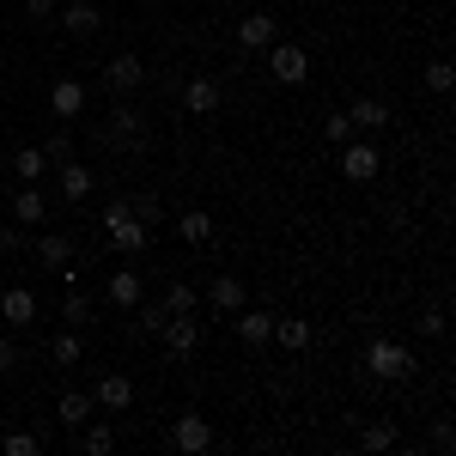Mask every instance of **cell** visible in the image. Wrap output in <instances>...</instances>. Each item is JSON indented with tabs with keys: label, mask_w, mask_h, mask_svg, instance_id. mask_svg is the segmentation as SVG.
Masks as SVG:
<instances>
[{
	"label": "cell",
	"mask_w": 456,
	"mask_h": 456,
	"mask_svg": "<svg viewBox=\"0 0 456 456\" xmlns=\"http://www.w3.org/2000/svg\"><path fill=\"white\" fill-rule=\"evenodd\" d=\"M274 341H281L286 353H305L311 347V322H305V316H281V322H274Z\"/></svg>",
	"instance_id": "23"
},
{
	"label": "cell",
	"mask_w": 456,
	"mask_h": 456,
	"mask_svg": "<svg viewBox=\"0 0 456 456\" xmlns=\"http://www.w3.org/2000/svg\"><path fill=\"white\" fill-rule=\"evenodd\" d=\"M43 152H49V165H68V159H73V146H68V134H55V141L43 146Z\"/></svg>",
	"instance_id": "36"
},
{
	"label": "cell",
	"mask_w": 456,
	"mask_h": 456,
	"mask_svg": "<svg viewBox=\"0 0 456 456\" xmlns=\"http://www.w3.org/2000/svg\"><path fill=\"white\" fill-rule=\"evenodd\" d=\"M104 238L122 249V256H141L146 238H152V225H146V219L128 208V201H110V208H104Z\"/></svg>",
	"instance_id": "2"
},
{
	"label": "cell",
	"mask_w": 456,
	"mask_h": 456,
	"mask_svg": "<svg viewBox=\"0 0 456 456\" xmlns=\"http://www.w3.org/2000/svg\"><path fill=\"white\" fill-rule=\"evenodd\" d=\"M0 451H6V456H43V438H37V432H6Z\"/></svg>",
	"instance_id": "31"
},
{
	"label": "cell",
	"mask_w": 456,
	"mask_h": 456,
	"mask_svg": "<svg viewBox=\"0 0 456 456\" xmlns=\"http://www.w3.org/2000/svg\"><path fill=\"white\" fill-rule=\"evenodd\" d=\"M244 305H249V292H244V281H238V274H219V281L208 286V311H219V316L232 311V316H238Z\"/></svg>",
	"instance_id": "11"
},
{
	"label": "cell",
	"mask_w": 456,
	"mask_h": 456,
	"mask_svg": "<svg viewBox=\"0 0 456 456\" xmlns=\"http://www.w3.org/2000/svg\"><path fill=\"white\" fill-rule=\"evenodd\" d=\"M451 86H456V68H451V61H432V68H426V92H438V98H444Z\"/></svg>",
	"instance_id": "33"
},
{
	"label": "cell",
	"mask_w": 456,
	"mask_h": 456,
	"mask_svg": "<svg viewBox=\"0 0 456 456\" xmlns=\"http://www.w3.org/2000/svg\"><path fill=\"white\" fill-rule=\"evenodd\" d=\"M183 110H189V116H213V110H219V86H213V79H189V86H183Z\"/></svg>",
	"instance_id": "20"
},
{
	"label": "cell",
	"mask_w": 456,
	"mask_h": 456,
	"mask_svg": "<svg viewBox=\"0 0 456 456\" xmlns=\"http://www.w3.org/2000/svg\"><path fill=\"white\" fill-rule=\"evenodd\" d=\"M420 335H444V311H426L420 316Z\"/></svg>",
	"instance_id": "38"
},
{
	"label": "cell",
	"mask_w": 456,
	"mask_h": 456,
	"mask_svg": "<svg viewBox=\"0 0 456 456\" xmlns=\"http://www.w3.org/2000/svg\"><path fill=\"white\" fill-rule=\"evenodd\" d=\"M12 225H25V232H37V225H43V219H49V201H43V195H37V183H25V189H19V195H12Z\"/></svg>",
	"instance_id": "12"
},
{
	"label": "cell",
	"mask_w": 456,
	"mask_h": 456,
	"mask_svg": "<svg viewBox=\"0 0 456 456\" xmlns=\"http://www.w3.org/2000/svg\"><path fill=\"white\" fill-rule=\"evenodd\" d=\"M37 292L31 286H6V292H0V322H6V329H31L37 322Z\"/></svg>",
	"instance_id": "5"
},
{
	"label": "cell",
	"mask_w": 456,
	"mask_h": 456,
	"mask_svg": "<svg viewBox=\"0 0 456 456\" xmlns=\"http://www.w3.org/2000/svg\"><path fill=\"white\" fill-rule=\"evenodd\" d=\"M322 141H329V146H347L353 141V116H322Z\"/></svg>",
	"instance_id": "32"
},
{
	"label": "cell",
	"mask_w": 456,
	"mask_h": 456,
	"mask_svg": "<svg viewBox=\"0 0 456 456\" xmlns=\"http://www.w3.org/2000/svg\"><path fill=\"white\" fill-rule=\"evenodd\" d=\"M110 141H141V116H134L128 104L110 110Z\"/></svg>",
	"instance_id": "28"
},
{
	"label": "cell",
	"mask_w": 456,
	"mask_h": 456,
	"mask_svg": "<svg viewBox=\"0 0 456 456\" xmlns=\"http://www.w3.org/2000/svg\"><path fill=\"white\" fill-rule=\"evenodd\" d=\"M37 262L68 268V262H73V238H68V232H43V238H37Z\"/></svg>",
	"instance_id": "21"
},
{
	"label": "cell",
	"mask_w": 456,
	"mask_h": 456,
	"mask_svg": "<svg viewBox=\"0 0 456 456\" xmlns=\"http://www.w3.org/2000/svg\"><path fill=\"white\" fill-rule=\"evenodd\" d=\"M61 316H68V329H86V322H92V298H86V286H79V281L68 286V298H61Z\"/></svg>",
	"instance_id": "25"
},
{
	"label": "cell",
	"mask_w": 456,
	"mask_h": 456,
	"mask_svg": "<svg viewBox=\"0 0 456 456\" xmlns=\"http://www.w3.org/2000/svg\"><path fill=\"white\" fill-rule=\"evenodd\" d=\"M12 171H19V183H37V176L49 171V152L43 146H19L12 152Z\"/></svg>",
	"instance_id": "24"
},
{
	"label": "cell",
	"mask_w": 456,
	"mask_h": 456,
	"mask_svg": "<svg viewBox=\"0 0 456 456\" xmlns=\"http://www.w3.org/2000/svg\"><path fill=\"white\" fill-rule=\"evenodd\" d=\"M141 298H146V286H141L134 268H116V274H110V305H116V311H134Z\"/></svg>",
	"instance_id": "18"
},
{
	"label": "cell",
	"mask_w": 456,
	"mask_h": 456,
	"mask_svg": "<svg viewBox=\"0 0 456 456\" xmlns=\"http://www.w3.org/2000/svg\"><path fill=\"white\" fill-rule=\"evenodd\" d=\"M238 43L244 49H268L274 43V12H244L238 19Z\"/></svg>",
	"instance_id": "19"
},
{
	"label": "cell",
	"mask_w": 456,
	"mask_h": 456,
	"mask_svg": "<svg viewBox=\"0 0 456 456\" xmlns=\"http://www.w3.org/2000/svg\"><path fill=\"white\" fill-rule=\"evenodd\" d=\"M165 311H171V316H195V311H201V292H195V286H183V281H176L171 292H165Z\"/></svg>",
	"instance_id": "29"
},
{
	"label": "cell",
	"mask_w": 456,
	"mask_h": 456,
	"mask_svg": "<svg viewBox=\"0 0 456 456\" xmlns=\"http://www.w3.org/2000/svg\"><path fill=\"white\" fill-rule=\"evenodd\" d=\"M92 414H98V402H92V395H86V389H68V395H61V402H55V420L68 426V432H79V426L92 420Z\"/></svg>",
	"instance_id": "16"
},
{
	"label": "cell",
	"mask_w": 456,
	"mask_h": 456,
	"mask_svg": "<svg viewBox=\"0 0 456 456\" xmlns=\"http://www.w3.org/2000/svg\"><path fill=\"white\" fill-rule=\"evenodd\" d=\"M55 171H61V201H68V208H79V201H92V189H98V176L86 171V165H55Z\"/></svg>",
	"instance_id": "13"
},
{
	"label": "cell",
	"mask_w": 456,
	"mask_h": 456,
	"mask_svg": "<svg viewBox=\"0 0 456 456\" xmlns=\"http://www.w3.org/2000/svg\"><path fill=\"white\" fill-rule=\"evenodd\" d=\"M359 444H365V451H371V456L395 451V426H389V420H371V426H365V432H359Z\"/></svg>",
	"instance_id": "30"
},
{
	"label": "cell",
	"mask_w": 456,
	"mask_h": 456,
	"mask_svg": "<svg viewBox=\"0 0 456 456\" xmlns=\"http://www.w3.org/2000/svg\"><path fill=\"white\" fill-rule=\"evenodd\" d=\"M171 444L183 456H201V451H213V426L201 420V414H183V420L171 426Z\"/></svg>",
	"instance_id": "8"
},
{
	"label": "cell",
	"mask_w": 456,
	"mask_h": 456,
	"mask_svg": "<svg viewBox=\"0 0 456 456\" xmlns=\"http://www.w3.org/2000/svg\"><path fill=\"white\" fill-rule=\"evenodd\" d=\"M134 213H141L146 225H159V219H165V213H159V201H152V195H141V201H134Z\"/></svg>",
	"instance_id": "37"
},
{
	"label": "cell",
	"mask_w": 456,
	"mask_h": 456,
	"mask_svg": "<svg viewBox=\"0 0 456 456\" xmlns=\"http://www.w3.org/2000/svg\"><path fill=\"white\" fill-rule=\"evenodd\" d=\"M25 238H31L25 225H0V256H12V249H25Z\"/></svg>",
	"instance_id": "34"
},
{
	"label": "cell",
	"mask_w": 456,
	"mask_h": 456,
	"mask_svg": "<svg viewBox=\"0 0 456 456\" xmlns=\"http://www.w3.org/2000/svg\"><path fill=\"white\" fill-rule=\"evenodd\" d=\"M159 341L171 347V359H189V353L201 347V329H195V316H165L159 322Z\"/></svg>",
	"instance_id": "6"
},
{
	"label": "cell",
	"mask_w": 456,
	"mask_h": 456,
	"mask_svg": "<svg viewBox=\"0 0 456 456\" xmlns=\"http://www.w3.org/2000/svg\"><path fill=\"white\" fill-rule=\"evenodd\" d=\"M25 12L31 19H55V0H25Z\"/></svg>",
	"instance_id": "39"
},
{
	"label": "cell",
	"mask_w": 456,
	"mask_h": 456,
	"mask_svg": "<svg viewBox=\"0 0 456 456\" xmlns=\"http://www.w3.org/2000/svg\"><path fill=\"white\" fill-rule=\"evenodd\" d=\"M268 73H274V86H305L311 79V55L298 43H268Z\"/></svg>",
	"instance_id": "3"
},
{
	"label": "cell",
	"mask_w": 456,
	"mask_h": 456,
	"mask_svg": "<svg viewBox=\"0 0 456 456\" xmlns=\"http://www.w3.org/2000/svg\"><path fill=\"white\" fill-rule=\"evenodd\" d=\"M347 116H353V134H384L389 128V104L384 98H359Z\"/></svg>",
	"instance_id": "15"
},
{
	"label": "cell",
	"mask_w": 456,
	"mask_h": 456,
	"mask_svg": "<svg viewBox=\"0 0 456 456\" xmlns=\"http://www.w3.org/2000/svg\"><path fill=\"white\" fill-rule=\"evenodd\" d=\"M73 444L86 456H110L116 451V432H110V426H86V432H73Z\"/></svg>",
	"instance_id": "26"
},
{
	"label": "cell",
	"mask_w": 456,
	"mask_h": 456,
	"mask_svg": "<svg viewBox=\"0 0 456 456\" xmlns=\"http://www.w3.org/2000/svg\"><path fill=\"white\" fill-rule=\"evenodd\" d=\"M19 365V341H0V371H12Z\"/></svg>",
	"instance_id": "40"
},
{
	"label": "cell",
	"mask_w": 456,
	"mask_h": 456,
	"mask_svg": "<svg viewBox=\"0 0 456 456\" xmlns=\"http://www.w3.org/2000/svg\"><path fill=\"white\" fill-rule=\"evenodd\" d=\"M378 171H384L378 141H347V146H341V176H347V183H371Z\"/></svg>",
	"instance_id": "4"
},
{
	"label": "cell",
	"mask_w": 456,
	"mask_h": 456,
	"mask_svg": "<svg viewBox=\"0 0 456 456\" xmlns=\"http://www.w3.org/2000/svg\"><path fill=\"white\" fill-rule=\"evenodd\" d=\"M98 25H104V12H98L92 0H68V6H61V31L68 37H92Z\"/></svg>",
	"instance_id": "14"
},
{
	"label": "cell",
	"mask_w": 456,
	"mask_h": 456,
	"mask_svg": "<svg viewBox=\"0 0 456 456\" xmlns=\"http://www.w3.org/2000/svg\"><path fill=\"white\" fill-rule=\"evenodd\" d=\"M238 341H244V347H268V341H274V316L268 311H238Z\"/></svg>",
	"instance_id": "17"
},
{
	"label": "cell",
	"mask_w": 456,
	"mask_h": 456,
	"mask_svg": "<svg viewBox=\"0 0 456 456\" xmlns=\"http://www.w3.org/2000/svg\"><path fill=\"white\" fill-rule=\"evenodd\" d=\"M141 79H146V61L134 55V49H122V55H116V61L104 68V86L116 92V98H128V92H134Z\"/></svg>",
	"instance_id": "7"
},
{
	"label": "cell",
	"mask_w": 456,
	"mask_h": 456,
	"mask_svg": "<svg viewBox=\"0 0 456 456\" xmlns=\"http://www.w3.org/2000/svg\"><path fill=\"white\" fill-rule=\"evenodd\" d=\"M432 451H438V456H451V451H456V432H451V420H438V426H432Z\"/></svg>",
	"instance_id": "35"
},
{
	"label": "cell",
	"mask_w": 456,
	"mask_h": 456,
	"mask_svg": "<svg viewBox=\"0 0 456 456\" xmlns=\"http://www.w3.org/2000/svg\"><path fill=\"white\" fill-rule=\"evenodd\" d=\"M86 353H79V329H61L55 341H49V365H79Z\"/></svg>",
	"instance_id": "27"
},
{
	"label": "cell",
	"mask_w": 456,
	"mask_h": 456,
	"mask_svg": "<svg viewBox=\"0 0 456 456\" xmlns=\"http://www.w3.org/2000/svg\"><path fill=\"white\" fill-rule=\"evenodd\" d=\"M365 371H371L378 384H408V378L420 371V359L402 347V341H384V335H378V341L365 347Z\"/></svg>",
	"instance_id": "1"
},
{
	"label": "cell",
	"mask_w": 456,
	"mask_h": 456,
	"mask_svg": "<svg viewBox=\"0 0 456 456\" xmlns=\"http://www.w3.org/2000/svg\"><path fill=\"white\" fill-rule=\"evenodd\" d=\"M49 110H55V122L86 116V86H79V79H55V86H49Z\"/></svg>",
	"instance_id": "10"
},
{
	"label": "cell",
	"mask_w": 456,
	"mask_h": 456,
	"mask_svg": "<svg viewBox=\"0 0 456 456\" xmlns=\"http://www.w3.org/2000/svg\"><path fill=\"white\" fill-rule=\"evenodd\" d=\"M176 238H183V244H208L213 238V213H201V208L176 213Z\"/></svg>",
	"instance_id": "22"
},
{
	"label": "cell",
	"mask_w": 456,
	"mask_h": 456,
	"mask_svg": "<svg viewBox=\"0 0 456 456\" xmlns=\"http://www.w3.org/2000/svg\"><path fill=\"white\" fill-rule=\"evenodd\" d=\"M92 402H98V408H110V414H128V408H134V384H128L122 371H104V378H98V389H92Z\"/></svg>",
	"instance_id": "9"
}]
</instances>
